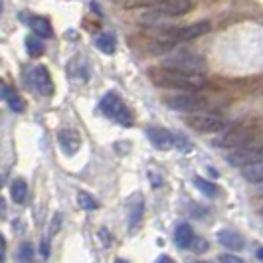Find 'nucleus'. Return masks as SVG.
Instances as JSON below:
<instances>
[{"instance_id":"obj_1","label":"nucleus","mask_w":263,"mask_h":263,"mask_svg":"<svg viewBox=\"0 0 263 263\" xmlns=\"http://www.w3.org/2000/svg\"><path fill=\"white\" fill-rule=\"evenodd\" d=\"M151 81L160 89H180V91H200L208 85V79L204 73H190L171 67H155L148 71Z\"/></svg>"},{"instance_id":"obj_2","label":"nucleus","mask_w":263,"mask_h":263,"mask_svg":"<svg viewBox=\"0 0 263 263\" xmlns=\"http://www.w3.org/2000/svg\"><path fill=\"white\" fill-rule=\"evenodd\" d=\"M259 131L261 129H259V123L255 119H243V121H237L236 125H232L230 129L218 133V137L212 141V145L218 146V148L232 151V148L259 137Z\"/></svg>"},{"instance_id":"obj_3","label":"nucleus","mask_w":263,"mask_h":263,"mask_svg":"<svg viewBox=\"0 0 263 263\" xmlns=\"http://www.w3.org/2000/svg\"><path fill=\"white\" fill-rule=\"evenodd\" d=\"M263 160V137H255L243 145L232 148L228 155H226V162H230L232 166H237V168H246L250 164H255Z\"/></svg>"},{"instance_id":"obj_4","label":"nucleus","mask_w":263,"mask_h":263,"mask_svg":"<svg viewBox=\"0 0 263 263\" xmlns=\"http://www.w3.org/2000/svg\"><path fill=\"white\" fill-rule=\"evenodd\" d=\"M164 103L168 109L178 113H200L208 107V101L198 91H180L176 95H168L164 97Z\"/></svg>"},{"instance_id":"obj_5","label":"nucleus","mask_w":263,"mask_h":263,"mask_svg":"<svg viewBox=\"0 0 263 263\" xmlns=\"http://www.w3.org/2000/svg\"><path fill=\"white\" fill-rule=\"evenodd\" d=\"M99 109H101V113H103V115H107L109 119H113L115 123L123 125V127H131L133 125L131 111L127 109V105L119 99L115 93H107L105 97L101 99Z\"/></svg>"},{"instance_id":"obj_6","label":"nucleus","mask_w":263,"mask_h":263,"mask_svg":"<svg viewBox=\"0 0 263 263\" xmlns=\"http://www.w3.org/2000/svg\"><path fill=\"white\" fill-rule=\"evenodd\" d=\"M188 127L194 129L196 133H220L224 131L226 119L218 113L210 111H200V113H190L186 119Z\"/></svg>"},{"instance_id":"obj_7","label":"nucleus","mask_w":263,"mask_h":263,"mask_svg":"<svg viewBox=\"0 0 263 263\" xmlns=\"http://www.w3.org/2000/svg\"><path fill=\"white\" fill-rule=\"evenodd\" d=\"M164 67H171V69H180V71H190V73H204L206 71V62L196 55V53H176V55H168L164 62Z\"/></svg>"},{"instance_id":"obj_8","label":"nucleus","mask_w":263,"mask_h":263,"mask_svg":"<svg viewBox=\"0 0 263 263\" xmlns=\"http://www.w3.org/2000/svg\"><path fill=\"white\" fill-rule=\"evenodd\" d=\"M210 30H212V24L208 22V20H200V22L188 24V26L174 28V30H171V32H166L164 38L174 42V44H178V42H192V40L206 36Z\"/></svg>"},{"instance_id":"obj_9","label":"nucleus","mask_w":263,"mask_h":263,"mask_svg":"<svg viewBox=\"0 0 263 263\" xmlns=\"http://www.w3.org/2000/svg\"><path fill=\"white\" fill-rule=\"evenodd\" d=\"M151 6L155 12L162 14V16L178 18V16L192 12L194 0H155V2H151Z\"/></svg>"},{"instance_id":"obj_10","label":"nucleus","mask_w":263,"mask_h":263,"mask_svg":"<svg viewBox=\"0 0 263 263\" xmlns=\"http://www.w3.org/2000/svg\"><path fill=\"white\" fill-rule=\"evenodd\" d=\"M30 83H32V87H34L40 95L50 97L53 93L52 76H50V71H48L46 66H38L32 69V73H30Z\"/></svg>"},{"instance_id":"obj_11","label":"nucleus","mask_w":263,"mask_h":263,"mask_svg":"<svg viewBox=\"0 0 263 263\" xmlns=\"http://www.w3.org/2000/svg\"><path fill=\"white\" fill-rule=\"evenodd\" d=\"M146 137H148V141L153 143V145L157 146V148H172L174 146V135L171 131H166V129H160V127H148L146 129Z\"/></svg>"},{"instance_id":"obj_12","label":"nucleus","mask_w":263,"mask_h":263,"mask_svg":"<svg viewBox=\"0 0 263 263\" xmlns=\"http://www.w3.org/2000/svg\"><path fill=\"white\" fill-rule=\"evenodd\" d=\"M58 141H60V146L66 155H76L81 146V137H79L78 131L73 129H62L60 135H58Z\"/></svg>"},{"instance_id":"obj_13","label":"nucleus","mask_w":263,"mask_h":263,"mask_svg":"<svg viewBox=\"0 0 263 263\" xmlns=\"http://www.w3.org/2000/svg\"><path fill=\"white\" fill-rule=\"evenodd\" d=\"M218 241H220L224 248H228V250H232V251L243 250V246H246L243 237L239 236L237 232H232V230H222V232L218 234Z\"/></svg>"},{"instance_id":"obj_14","label":"nucleus","mask_w":263,"mask_h":263,"mask_svg":"<svg viewBox=\"0 0 263 263\" xmlns=\"http://www.w3.org/2000/svg\"><path fill=\"white\" fill-rule=\"evenodd\" d=\"M194 241V230L190 224H178L176 226V232H174V243L180 248V250H188Z\"/></svg>"},{"instance_id":"obj_15","label":"nucleus","mask_w":263,"mask_h":263,"mask_svg":"<svg viewBox=\"0 0 263 263\" xmlns=\"http://www.w3.org/2000/svg\"><path fill=\"white\" fill-rule=\"evenodd\" d=\"M28 24L30 28L34 30V34L40 36V38H52L53 36V30H52V24H50V20L48 18H44V16H32L30 20H28Z\"/></svg>"},{"instance_id":"obj_16","label":"nucleus","mask_w":263,"mask_h":263,"mask_svg":"<svg viewBox=\"0 0 263 263\" xmlns=\"http://www.w3.org/2000/svg\"><path fill=\"white\" fill-rule=\"evenodd\" d=\"M241 174H243V178L248 182H251V184H263V160L241 168Z\"/></svg>"},{"instance_id":"obj_17","label":"nucleus","mask_w":263,"mask_h":263,"mask_svg":"<svg viewBox=\"0 0 263 263\" xmlns=\"http://www.w3.org/2000/svg\"><path fill=\"white\" fill-rule=\"evenodd\" d=\"M10 194H12V200L16 204H24L26 202V196H28V184L26 180H22V178H16L10 186Z\"/></svg>"},{"instance_id":"obj_18","label":"nucleus","mask_w":263,"mask_h":263,"mask_svg":"<svg viewBox=\"0 0 263 263\" xmlns=\"http://www.w3.org/2000/svg\"><path fill=\"white\" fill-rule=\"evenodd\" d=\"M4 99H6V103H8V107L12 111H16V113H22L24 111V99L20 97V93H16L8 85H6V91H4Z\"/></svg>"},{"instance_id":"obj_19","label":"nucleus","mask_w":263,"mask_h":263,"mask_svg":"<svg viewBox=\"0 0 263 263\" xmlns=\"http://www.w3.org/2000/svg\"><path fill=\"white\" fill-rule=\"evenodd\" d=\"M26 52L30 53V58H38L44 53V42L40 36H28L26 38Z\"/></svg>"},{"instance_id":"obj_20","label":"nucleus","mask_w":263,"mask_h":263,"mask_svg":"<svg viewBox=\"0 0 263 263\" xmlns=\"http://www.w3.org/2000/svg\"><path fill=\"white\" fill-rule=\"evenodd\" d=\"M95 46H97L101 52L113 53L117 44H115V38H113L111 34H101V36H97V40H95Z\"/></svg>"},{"instance_id":"obj_21","label":"nucleus","mask_w":263,"mask_h":263,"mask_svg":"<svg viewBox=\"0 0 263 263\" xmlns=\"http://www.w3.org/2000/svg\"><path fill=\"white\" fill-rule=\"evenodd\" d=\"M78 204L83 208V210H97V208H99L97 200H95L91 194H87V192H79V194H78Z\"/></svg>"},{"instance_id":"obj_22","label":"nucleus","mask_w":263,"mask_h":263,"mask_svg":"<svg viewBox=\"0 0 263 263\" xmlns=\"http://www.w3.org/2000/svg\"><path fill=\"white\" fill-rule=\"evenodd\" d=\"M194 184H196V188L204 196H216V192H218L216 184H212L210 180H206V178H196Z\"/></svg>"},{"instance_id":"obj_23","label":"nucleus","mask_w":263,"mask_h":263,"mask_svg":"<svg viewBox=\"0 0 263 263\" xmlns=\"http://www.w3.org/2000/svg\"><path fill=\"white\" fill-rule=\"evenodd\" d=\"M18 255H20V259H22V261L30 263V261H32V257H34L32 246H30V243H24V246L20 248V253H18Z\"/></svg>"},{"instance_id":"obj_24","label":"nucleus","mask_w":263,"mask_h":263,"mask_svg":"<svg viewBox=\"0 0 263 263\" xmlns=\"http://www.w3.org/2000/svg\"><path fill=\"white\" fill-rule=\"evenodd\" d=\"M174 146L176 148H180V151H190L192 148V143L184 139V137H180V135H174Z\"/></svg>"},{"instance_id":"obj_25","label":"nucleus","mask_w":263,"mask_h":263,"mask_svg":"<svg viewBox=\"0 0 263 263\" xmlns=\"http://www.w3.org/2000/svg\"><path fill=\"white\" fill-rule=\"evenodd\" d=\"M220 263H246L241 257H237L234 253H222L220 255Z\"/></svg>"},{"instance_id":"obj_26","label":"nucleus","mask_w":263,"mask_h":263,"mask_svg":"<svg viewBox=\"0 0 263 263\" xmlns=\"http://www.w3.org/2000/svg\"><path fill=\"white\" fill-rule=\"evenodd\" d=\"M190 248L194 251H206L208 250V243H206V239H196V237H194V241H192Z\"/></svg>"},{"instance_id":"obj_27","label":"nucleus","mask_w":263,"mask_h":263,"mask_svg":"<svg viewBox=\"0 0 263 263\" xmlns=\"http://www.w3.org/2000/svg\"><path fill=\"white\" fill-rule=\"evenodd\" d=\"M4 257H6V239L0 234V261H4Z\"/></svg>"},{"instance_id":"obj_28","label":"nucleus","mask_w":263,"mask_h":263,"mask_svg":"<svg viewBox=\"0 0 263 263\" xmlns=\"http://www.w3.org/2000/svg\"><path fill=\"white\" fill-rule=\"evenodd\" d=\"M6 216V204H4V198H0V218Z\"/></svg>"},{"instance_id":"obj_29","label":"nucleus","mask_w":263,"mask_h":263,"mask_svg":"<svg viewBox=\"0 0 263 263\" xmlns=\"http://www.w3.org/2000/svg\"><path fill=\"white\" fill-rule=\"evenodd\" d=\"M157 263H174L171 259V257H166V255H162V257H158V261Z\"/></svg>"},{"instance_id":"obj_30","label":"nucleus","mask_w":263,"mask_h":263,"mask_svg":"<svg viewBox=\"0 0 263 263\" xmlns=\"http://www.w3.org/2000/svg\"><path fill=\"white\" fill-rule=\"evenodd\" d=\"M4 91H6V85H4V83H2V81H0V99H2V97H4Z\"/></svg>"},{"instance_id":"obj_31","label":"nucleus","mask_w":263,"mask_h":263,"mask_svg":"<svg viewBox=\"0 0 263 263\" xmlns=\"http://www.w3.org/2000/svg\"><path fill=\"white\" fill-rule=\"evenodd\" d=\"M115 263H127V261H123V259H117V261H115Z\"/></svg>"},{"instance_id":"obj_32","label":"nucleus","mask_w":263,"mask_h":263,"mask_svg":"<svg viewBox=\"0 0 263 263\" xmlns=\"http://www.w3.org/2000/svg\"><path fill=\"white\" fill-rule=\"evenodd\" d=\"M257 255H259V257H263V250H261V251H259V253H257Z\"/></svg>"},{"instance_id":"obj_33","label":"nucleus","mask_w":263,"mask_h":263,"mask_svg":"<svg viewBox=\"0 0 263 263\" xmlns=\"http://www.w3.org/2000/svg\"><path fill=\"white\" fill-rule=\"evenodd\" d=\"M192 263H210V261H192Z\"/></svg>"},{"instance_id":"obj_34","label":"nucleus","mask_w":263,"mask_h":263,"mask_svg":"<svg viewBox=\"0 0 263 263\" xmlns=\"http://www.w3.org/2000/svg\"><path fill=\"white\" fill-rule=\"evenodd\" d=\"M0 12H2V4H0Z\"/></svg>"},{"instance_id":"obj_35","label":"nucleus","mask_w":263,"mask_h":263,"mask_svg":"<svg viewBox=\"0 0 263 263\" xmlns=\"http://www.w3.org/2000/svg\"><path fill=\"white\" fill-rule=\"evenodd\" d=\"M261 216H263V208H261Z\"/></svg>"},{"instance_id":"obj_36","label":"nucleus","mask_w":263,"mask_h":263,"mask_svg":"<svg viewBox=\"0 0 263 263\" xmlns=\"http://www.w3.org/2000/svg\"><path fill=\"white\" fill-rule=\"evenodd\" d=\"M261 192H263V184H261Z\"/></svg>"}]
</instances>
